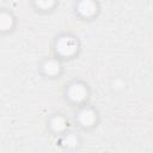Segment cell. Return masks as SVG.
I'll return each mask as SVG.
<instances>
[{
	"mask_svg": "<svg viewBox=\"0 0 153 153\" xmlns=\"http://www.w3.org/2000/svg\"><path fill=\"white\" fill-rule=\"evenodd\" d=\"M76 49H78V43L73 37L65 36L57 41L56 50L63 56H69V55L74 54L76 51Z\"/></svg>",
	"mask_w": 153,
	"mask_h": 153,
	"instance_id": "1",
	"label": "cell"
},
{
	"mask_svg": "<svg viewBox=\"0 0 153 153\" xmlns=\"http://www.w3.org/2000/svg\"><path fill=\"white\" fill-rule=\"evenodd\" d=\"M86 88L84 87V85L80 84H74L69 87L68 90V96L71 99L75 100V102H80L86 97Z\"/></svg>",
	"mask_w": 153,
	"mask_h": 153,
	"instance_id": "2",
	"label": "cell"
},
{
	"mask_svg": "<svg viewBox=\"0 0 153 153\" xmlns=\"http://www.w3.org/2000/svg\"><path fill=\"white\" fill-rule=\"evenodd\" d=\"M94 120H96V115H94V112H93L92 110H90V109H85V110H82V111L79 114V121H80L84 126H91V124H93Z\"/></svg>",
	"mask_w": 153,
	"mask_h": 153,
	"instance_id": "3",
	"label": "cell"
},
{
	"mask_svg": "<svg viewBox=\"0 0 153 153\" xmlns=\"http://www.w3.org/2000/svg\"><path fill=\"white\" fill-rule=\"evenodd\" d=\"M44 72L49 75H55L59 73L60 71V63L56 61V60H48L45 63H44Z\"/></svg>",
	"mask_w": 153,
	"mask_h": 153,
	"instance_id": "4",
	"label": "cell"
},
{
	"mask_svg": "<svg viewBox=\"0 0 153 153\" xmlns=\"http://www.w3.org/2000/svg\"><path fill=\"white\" fill-rule=\"evenodd\" d=\"M96 11V5L91 1H84L79 4V12L84 16H91Z\"/></svg>",
	"mask_w": 153,
	"mask_h": 153,
	"instance_id": "5",
	"label": "cell"
},
{
	"mask_svg": "<svg viewBox=\"0 0 153 153\" xmlns=\"http://www.w3.org/2000/svg\"><path fill=\"white\" fill-rule=\"evenodd\" d=\"M51 127H53V129H54L55 131H61V130H63L65 127H66V122H65L63 117H61V116L54 117L53 121H51Z\"/></svg>",
	"mask_w": 153,
	"mask_h": 153,
	"instance_id": "6",
	"label": "cell"
},
{
	"mask_svg": "<svg viewBox=\"0 0 153 153\" xmlns=\"http://www.w3.org/2000/svg\"><path fill=\"white\" fill-rule=\"evenodd\" d=\"M10 18H11V17L7 16V14H2V16H1V26H2L4 29L7 27V24H6V23H8L7 19H10Z\"/></svg>",
	"mask_w": 153,
	"mask_h": 153,
	"instance_id": "7",
	"label": "cell"
}]
</instances>
